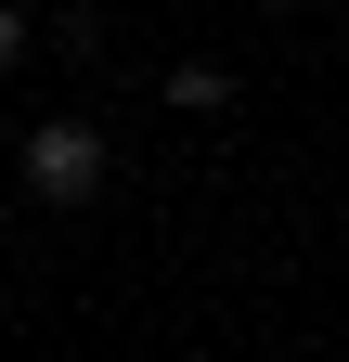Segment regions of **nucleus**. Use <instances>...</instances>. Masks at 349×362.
I'll return each mask as SVG.
<instances>
[{"label":"nucleus","mask_w":349,"mask_h":362,"mask_svg":"<svg viewBox=\"0 0 349 362\" xmlns=\"http://www.w3.org/2000/svg\"><path fill=\"white\" fill-rule=\"evenodd\" d=\"M104 168H117L104 129H78V117H39V129H26V194H39V207H91Z\"/></svg>","instance_id":"obj_1"},{"label":"nucleus","mask_w":349,"mask_h":362,"mask_svg":"<svg viewBox=\"0 0 349 362\" xmlns=\"http://www.w3.org/2000/svg\"><path fill=\"white\" fill-rule=\"evenodd\" d=\"M168 104L207 117V104H233V65H168Z\"/></svg>","instance_id":"obj_2"},{"label":"nucleus","mask_w":349,"mask_h":362,"mask_svg":"<svg viewBox=\"0 0 349 362\" xmlns=\"http://www.w3.org/2000/svg\"><path fill=\"white\" fill-rule=\"evenodd\" d=\"M13 52H26V13H13V0H0V65H13Z\"/></svg>","instance_id":"obj_3"},{"label":"nucleus","mask_w":349,"mask_h":362,"mask_svg":"<svg viewBox=\"0 0 349 362\" xmlns=\"http://www.w3.org/2000/svg\"><path fill=\"white\" fill-rule=\"evenodd\" d=\"M272 13H297V0H272Z\"/></svg>","instance_id":"obj_4"}]
</instances>
